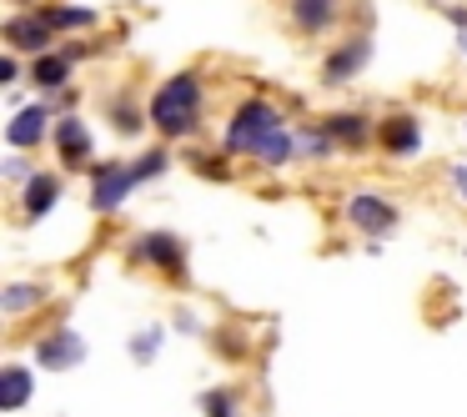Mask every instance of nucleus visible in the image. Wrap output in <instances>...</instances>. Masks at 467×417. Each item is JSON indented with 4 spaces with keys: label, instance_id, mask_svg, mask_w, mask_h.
Here are the masks:
<instances>
[{
    "label": "nucleus",
    "instance_id": "11",
    "mask_svg": "<svg viewBox=\"0 0 467 417\" xmlns=\"http://www.w3.org/2000/svg\"><path fill=\"white\" fill-rule=\"evenodd\" d=\"M51 41H56V31L51 26L41 21V16H11V21H5V46H11L16 56H51Z\"/></svg>",
    "mask_w": 467,
    "mask_h": 417
},
{
    "label": "nucleus",
    "instance_id": "2",
    "mask_svg": "<svg viewBox=\"0 0 467 417\" xmlns=\"http://www.w3.org/2000/svg\"><path fill=\"white\" fill-rule=\"evenodd\" d=\"M282 106L276 101H266V96H246L242 106L232 111V121H226V136H222V151L232 156H252L256 162V151H262V141L272 131H282Z\"/></svg>",
    "mask_w": 467,
    "mask_h": 417
},
{
    "label": "nucleus",
    "instance_id": "7",
    "mask_svg": "<svg viewBox=\"0 0 467 417\" xmlns=\"http://www.w3.org/2000/svg\"><path fill=\"white\" fill-rule=\"evenodd\" d=\"M347 222H352V232H362V236H387L397 226V206L387 202V196H377V192H352L347 196Z\"/></svg>",
    "mask_w": 467,
    "mask_h": 417
},
{
    "label": "nucleus",
    "instance_id": "27",
    "mask_svg": "<svg viewBox=\"0 0 467 417\" xmlns=\"http://www.w3.org/2000/svg\"><path fill=\"white\" fill-rule=\"evenodd\" d=\"M16 81H21V61H16V51H11L0 61V86H16Z\"/></svg>",
    "mask_w": 467,
    "mask_h": 417
},
{
    "label": "nucleus",
    "instance_id": "26",
    "mask_svg": "<svg viewBox=\"0 0 467 417\" xmlns=\"http://www.w3.org/2000/svg\"><path fill=\"white\" fill-rule=\"evenodd\" d=\"M0 176H5L11 186H31L36 182V172H31V162H26V156H11V162L0 166Z\"/></svg>",
    "mask_w": 467,
    "mask_h": 417
},
{
    "label": "nucleus",
    "instance_id": "10",
    "mask_svg": "<svg viewBox=\"0 0 467 417\" xmlns=\"http://www.w3.org/2000/svg\"><path fill=\"white\" fill-rule=\"evenodd\" d=\"M51 141H56V151H61V166H66V172H81V166H91V151H96V146H91V131H86V121H81L76 111H66L61 121H56V136H51Z\"/></svg>",
    "mask_w": 467,
    "mask_h": 417
},
{
    "label": "nucleus",
    "instance_id": "22",
    "mask_svg": "<svg viewBox=\"0 0 467 417\" xmlns=\"http://www.w3.org/2000/svg\"><path fill=\"white\" fill-rule=\"evenodd\" d=\"M161 342H166V327H161V322L141 327V332L131 337V362H136V367H151L156 352H161Z\"/></svg>",
    "mask_w": 467,
    "mask_h": 417
},
{
    "label": "nucleus",
    "instance_id": "24",
    "mask_svg": "<svg viewBox=\"0 0 467 417\" xmlns=\"http://www.w3.org/2000/svg\"><path fill=\"white\" fill-rule=\"evenodd\" d=\"M166 166H171V151H161V146H156V151H141L131 162V172H136V182H151V176H161Z\"/></svg>",
    "mask_w": 467,
    "mask_h": 417
},
{
    "label": "nucleus",
    "instance_id": "20",
    "mask_svg": "<svg viewBox=\"0 0 467 417\" xmlns=\"http://www.w3.org/2000/svg\"><path fill=\"white\" fill-rule=\"evenodd\" d=\"M337 151H342V146L332 141L327 126H302V131H296V156H302V162H327V156H337Z\"/></svg>",
    "mask_w": 467,
    "mask_h": 417
},
{
    "label": "nucleus",
    "instance_id": "14",
    "mask_svg": "<svg viewBox=\"0 0 467 417\" xmlns=\"http://www.w3.org/2000/svg\"><path fill=\"white\" fill-rule=\"evenodd\" d=\"M322 126L332 131V141L342 151H367V141H372V116L367 111H332Z\"/></svg>",
    "mask_w": 467,
    "mask_h": 417
},
{
    "label": "nucleus",
    "instance_id": "5",
    "mask_svg": "<svg viewBox=\"0 0 467 417\" xmlns=\"http://www.w3.org/2000/svg\"><path fill=\"white\" fill-rule=\"evenodd\" d=\"M56 136V106L46 101H36V106H21V111L5 121V146L11 151H31V146H41V141H51Z\"/></svg>",
    "mask_w": 467,
    "mask_h": 417
},
{
    "label": "nucleus",
    "instance_id": "18",
    "mask_svg": "<svg viewBox=\"0 0 467 417\" xmlns=\"http://www.w3.org/2000/svg\"><path fill=\"white\" fill-rule=\"evenodd\" d=\"M36 16H41L56 36L61 31H91L96 26V11H86V5H36Z\"/></svg>",
    "mask_w": 467,
    "mask_h": 417
},
{
    "label": "nucleus",
    "instance_id": "17",
    "mask_svg": "<svg viewBox=\"0 0 467 417\" xmlns=\"http://www.w3.org/2000/svg\"><path fill=\"white\" fill-rule=\"evenodd\" d=\"M46 297H51V292H46L41 282H11L5 292H0V312L11 317V322H21V317H26V312H36V307H41Z\"/></svg>",
    "mask_w": 467,
    "mask_h": 417
},
{
    "label": "nucleus",
    "instance_id": "4",
    "mask_svg": "<svg viewBox=\"0 0 467 417\" xmlns=\"http://www.w3.org/2000/svg\"><path fill=\"white\" fill-rule=\"evenodd\" d=\"M136 172H131V162H121V156H111V162H96L91 166V212H101V216H111V212H121L126 206V196L136 192Z\"/></svg>",
    "mask_w": 467,
    "mask_h": 417
},
{
    "label": "nucleus",
    "instance_id": "23",
    "mask_svg": "<svg viewBox=\"0 0 467 417\" xmlns=\"http://www.w3.org/2000/svg\"><path fill=\"white\" fill-rule=\"evenodd\" d=\"M202 412L206 417H242V392H232V387H212V392H202Z\"/></svg>",
    "mask_w": 467,
    "mask_h": 417
},
{
    "label": "nucleus",
    "instance_id": "12",
    "mask_svg": "<svg viewBox=\"0 0 467 417\" xmlns=\"http://www.w3.org/2000/svg\"><path fill=\"white\" fill-rule=\"evenodd\" d=\"M377 136H382V151H387V156H397V162H412V156L422 151V121H417L412 111L387 116Z\"/></svg>",
    "mask_w": 467,
    "mask_h": 417
},
{
    "label": "nucleus",
    "instance_id": "31",
    "mask_svg": "<svg viewBox=\"0 0 467 417\" xmlns=\"http://www.w3.org/2000/svg\"><path fill=\"white\" fill-rule=\"evenodd\" d=\"M437 5H467V0H437Z\"/></svg>",
    "mask_w": 467,
    "mask_h": 417
},
{
    "label": "nucleus",
    "instance_id": "6",
    "mask_svg": "<svg viewBox=\"0 0 467 417\" xmlns=\"http://www.w3.org/2000/svg\"><path fill=\"white\" fill-rule=\"evenodd\" d=\"M367 61H372V36H352V41H342L337 51L322 56V86H347L357 81V76L367 71Z\"/></svg>",
    "mask_w": 467,
    "mask_h": 417
},
{
    "label": "nucleus",
    "instance_id": "8",
    "mask_svg": "<svg viewBox=\"0 0 467 417\" xmlns=\"http://www.w3.org/2000/svg\"><path fill=\"white\" fill-rule=\"evenodd\" d=\"M36 362L46 372H71V367L86 362V337L71 332V327H56V332L36 337Z\"/></svg>",
    "mask_w": 467,
    "mask_h": 417
},
{
    "label": "nucleus",
    "instance_id": "25",
    "mask_svg": "<svg viewBox=\"0 0 467 417\" xmlns=\"http://www.w3.org/2000/svg\"><path fill=\"white\" fill-rule=\"evenodd\" d=\"M226 162H232L226 151H216V156H202V151H192V166H196L202 176H216V182H226V176H232V166H226Z\"/></svg>",
    "mask_w": 467,
    "mask_h": 417
},
{
    "label": "nucleus",
    "instance_id": "30",
    "mask_svg": "<svg viewBox=\"0 0 467 417\" xmlns=\"http://www.w3.org/2000/svg\"><path fill=\"white\" fill-rule=\"evenodd\" d=\"M457 51H462V56H467V31H457Z\"/></svg>",
    "mask_w": 467,
    "mask_h": 417
},
{
    "label": "nucleus",
    "instance_id": "16",
    "mask_svg": "<svg viewBox=\"0 0 467 417\" xmlns=\"http://www.w3.org/2000/svg\"><path fill=\"white\" fill-rule=\"evenodd\" d=\"M31 392H36V377H31V367H21V362H5V372H0V407H5V412H21V407L31 402Z\"/></svg>",
    "mask_w": 467,
    "mask_h": 417
},
{
    "label": "nucleus",
    "instance_id": "28",
    "mask_svg": "<svg viewBox=\"0 0 467 417\" xmlns=\"http://www.w3.org/2000/svg\"><path fill=\"white\" fill-rule=\"evenodd\" d=\"M176 332L196 337V332H202V322H196V317H192V312H186V307H182V312H176Z\"/></svg>",
    "mask_w": 467,
    "mask_h": 417
},
{
    "label": "nucleus",
    "instance_id": "1",
    "mask_svg": "<svg viewBox=\"0 0 467 417\" xmlns=\"http://www.w3.org/2000/svg\"><path fill=\"white\" fill-rule=\"evenodd\" d=\"M151 126L166 141H186L206 126V76L202 71H176L171 81L156 86L151 106H146Z\"/></svg>",
    "mask_w": 467,
    "mask_h": 417
},
{
    "label": "nucleus",
    "instance_id": "3",
    "mask_svg": "<svg viewBox=\"0 0 467 417\" xmlns=\"http://www.w3.org/2000/svg\"><path fill=\"white\" fill-rule=\"evenodd\" d=\"M131 262L151 266V272H166L176 287L192 282V272H186V242L176 232H141L131 242Z\"/></svg>",
    "mask_w": 467,
    "mask_h": 417
},
{
    "label": "nucleus",
    "instance_id": "9",
    "mask_svg": "<svg viewBox=\"0 0 467 417\" xmlns=\"http://www.w3.org/2000/svg\"><path fill=\"white\" fill-rule=\"evenodd\" d=\"M286 16H292V31L296 36H327L342 26L347 16V0H292L286 5Z\"/></svg>",
    "mask_w": 467,
    "mask_h": 417
},
{
    "label": "nucleus",
    "instance_id": "32",
    "mask_svg": "<svg viewBox=\"0 0 467 417\" xmlns=\"http://www.w3.org/2000/svg\"><path fill=\"white\" fill-rule=\"evenodd\" d=\"M21 5H31V0H21Z\"/></svg>",
    "mask_w": 467,
    "mask_h": 417
},
{
    "label": "nucleus",
    "instance_id": "21",
    "mask_svg": "<svg viewBox=\"0 0 467 417\" xmlns=\"http://www.w3.org/2000/svg\"><path fill=\"white\" fill-rule=\"evenodd\" d=\"M256 162H262V166H286V162H296V131H286V126H282V131H272V136L262 141V151H256Z\"/></svg>",
    "mask_w": 467,
    "mask_h": 417
},
{
    "label": "nucleus",
    "instance_id": "13",
    "mask_svg": "<svg viewBox=\"0 0 467 417\" xmlns=\"http://www.w3.org/2000/svg\"><path fill=\"white\" fill-rule=\"evenodd\" d=\"M56 202H61V172H36V182L21 186V216H26V222L51 216Z\"/></svg>",
    "mask_w": 467,
    "mask_h": 417
},
{
    "label": "nucleus",
    "instance_id": "15",
    "mask_svg": "<svg viewBox=\"0 0 467 417\" xmlns=\"http://www.w3.org/2000/svg\"><path fill=\"white\" fill-rule=\"evenodd\" d=\"M71 71H76V61L66 51H51V56H36L31 61V81L41 96H61L71 86Z\"/></svg>",
    "mask_w": 467,
    "mask_h": 417
},
{
    "label": "nucleus",
    "instance_id": "29",
    "mask_svg": "<svg viewBox=\"0 0 467 417\" xmlns=\"http://www.w3.org/2000/svg\"><path fill=\"white\" fill-rule=\"evenodd\" d=\"M452 186H457V196H462V206H467V166H452Z\"/></svg>",
    "mask_w": 467,
    "mask_h": 417
},
{
    "label": "nucleus",
    "instance_id": "19",
    "mask_svg": "<svg viewBox=\"0 0 467 417\" xmlns=\"http://www.w3.org/2000/svg\"><path fill=\"white\" fill-rule=\"evenodd\" d=\"M111 126H116V136H141L146 126H151V116H141V106H136V96H111Z\"/></svg>",
    "mask_w": 467,
    "mask_h": 417
}]
</instances>
